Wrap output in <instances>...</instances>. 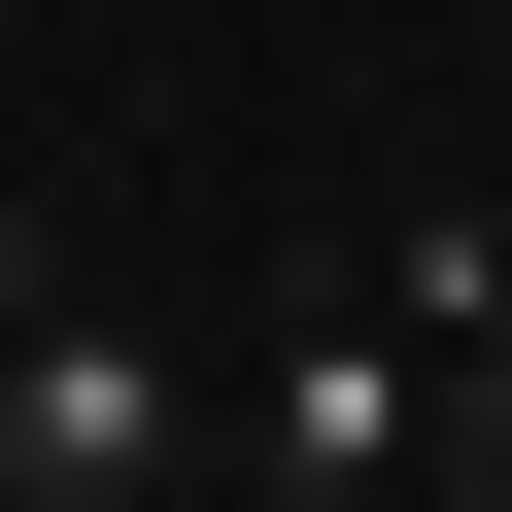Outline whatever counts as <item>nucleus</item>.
Returning a JSON list of instances; mask_svg holds the SVG:
<instances>
[{
	"instance_id": "f257e3e1",
	"label": "nucleus",
	"mask_w": 512,
	"mask_h": 512,
	"mask_svg": "<svg viewBox=\"0 0 512 512\" xmlns=\"http://www.w3.org/2000/svg\"><path fill=\"white\" fill-rule=\"evenodd\" d=\"M410 478H444V308L410 274L274 308V512H410Z\"/></svg>"
},
{
	"instance_id": "f03ea898",
	"label": "nucleus",
	"mask_w": 512,
	"mask_h": 512,
	"mask_svg": "<svg viewBox=\"0 0 512 512\" xmlns=\"http://www.w3.org/2000/svg\"><path fill=\"white\" fill-rule=\"evenodd\" d=\"M137 478H171V342L35 274V308H0V512H137Z\"/></svg>"
},
{
	"instance_id": "7ed1b4c3",
	"label": "nucleus",
	"mask_w": 512,
	"mask_h": 512,
	"mask_svg": "<svg viewBox=\"0 0 512 512\" xmlns=\"http://www.w3.org/2000/svg\"><path fill=\"white\" fill-rule=\"evenodd\" d=\"M0 308H35V205H0Z\"/></svg>"
}]
</instances>
